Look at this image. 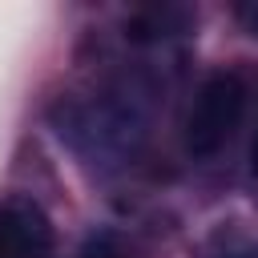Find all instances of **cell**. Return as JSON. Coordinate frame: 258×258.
<instances>
[{"label":"cell","mask_w":258,"mask_h":258,"mask_svg":"<svg viewBox=\"0 0 258 258\" xmlns=\"http://www.w3.org/2000/svg\"><path fill=\"white\" fill-rule=\"evenodd\" d=\"M153 109L157 93L145 77H117L97 93L60 97L48 121L81 161L93 169H121L145 149Z\"/></svg>","instance_id":"1"},{"label":"cell","mask_w":258,"mask_h":258,"mask_svg":"<svg viewBox=\"0 0 258 258\" xmlns=\"http://www.w3.org/2000/svg\"><path fill=\"white\" fill-rule=\"evenodd\" d=\"M246 81L242 73L234 69H214L198 89H194V101H189V113H185V129H181V141H185V153L189 157H214L230 145V137L238 133L242 117H246Z\"/></svg>","instance_id":"2"},{"label":"cell","mask_w":258,"mask_h":258,"mask_svg":"<svg viewBox=\"0 0 258 258\" xmlns=\"http://www.w3.org/2000/svg\"><path fill=\"white\" fill-rule=\"evenodd\" d=\"M56 234L32 198L0 202V258H52Z\"/></svg>","instance_id":"3"},{"label":"cell","mask_w":258,"mask_h":258,"mask_svg":"<svg viewBox=\"0 0 258 258\" xmlns=\"http://www.w3.org/2000/svg\"><path fill=\"white\" fill-rule=\"evenodd\" d=\"M189 24L185 8H141L125 20V40L133 44H165L173 36H181Z\"/></svg>","instance_id":"4"},{"label":"cell","mask_w":258,"mask_h":258,"mask_svg":"<svg viewBox=\"0 0 258 258\" xmlns=\"http://www.w3.org/2000/svg\"><path fill=\"white\" fill-rule=\"evenodd\" d=\"M234 20H238L250 36H258V0H254V4H238V8H234Z\"/></svg>","instance_id":"5"},{"label":"cell","mask_w":258,"mask_h":258,"mask_svg":"<svg viewBox=\"0 0 258 258\" xmlns=\"http://www.w3.org/2000/svg\"><path fill=\"white\" fill-rule=\"evenodd\" d=\"M250 161H254V169H258V129H254V145H250Z\"/></svg>","instance_id":"6"},{"label":"cell","mask_w":258,"mask_h":258,"mask_svg":"<svg viewBox=\"0 0 258 258\" xmlns=\"http://www.w3.org/2000/svg\"><path fill=\"white\" fill-rule=\"evenodd\" d=\"M230 258H258V254H230Z\"/></svg>","instance_id":"7"}]
</instances>
